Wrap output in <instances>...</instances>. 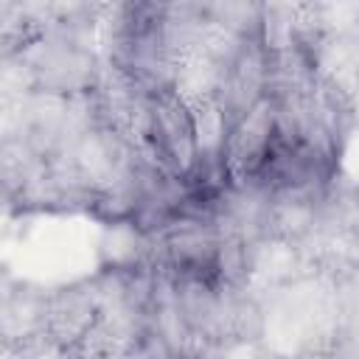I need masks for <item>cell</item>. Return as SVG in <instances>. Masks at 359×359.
Segmentation results:
<instances>
[{"mask_svg": "<svg viewBox=\"0 0 359 359\" xmlns=\"http://www.w3.org/2000/svg\"><path fill=\"white\" fill-rule=\"evenodd\" d=\"M143 137L168 180H185L199 163L196 112L171 87H151L143 101Z\"/></svg>", "mask_w": 359, "mask_h": 359, "instance_id": "6da1fadb", "label": "cell"}]
</instances>
